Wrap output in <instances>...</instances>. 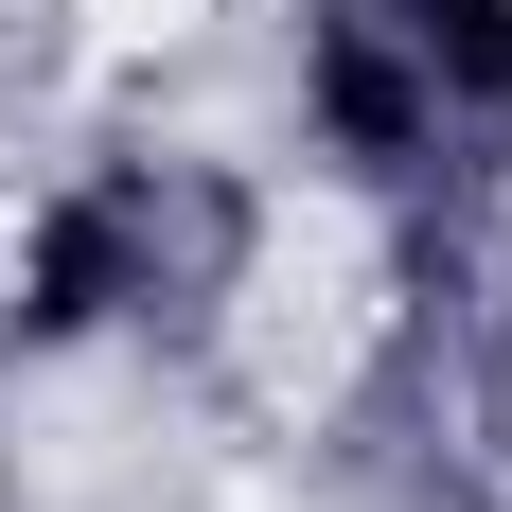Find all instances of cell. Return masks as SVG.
Masks as SVG:
<instances>
[{"label": "cell", "mask_w": 512, "mask_h": 512, "mask_svg": "<svg viewBox=\"0 0 512 512\" xmlns=\"http://www.w3.org/2000/svg\"><path fill=\"white\" fill-rule=\"evenodd\" d=\"M512 124V0H336L318 18V142L354 177H442Z\"/></svg>", "instance_id": "obj_1"}, {"label": "cell", "mask_w": 512, "mask_h": 512, "mask_svg": "<svg viewBox=\"0 0 512 512\" xmlns=\"http://www.w3.org/2000/svg\"><path fill=\"white\" fill-rule=\"evenodd\" d=\"M212 265H230V195H195V177H89V195L36 230V265H18V318H36V336H89V318L177 301Z\"/></svg>", "instance_id": "obj_2"}]
</instances>
